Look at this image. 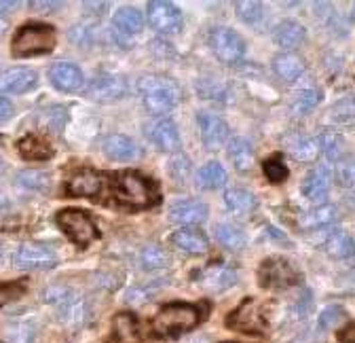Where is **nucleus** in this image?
Returning <instances> with one entry per match:
<instances>
[{
    "instance_id": "obj_1",
    "label": "nucleus",
    "mask_w": 355,
    "mask_h": 343,
    "mask_svg": "<svg viewBox=\"0 0 355 343\" xmlns=\"http://www.w3.org/2000/svg\"><path fill=\"white\" fill-rule=\"evenodd\" d=\"M138 92L148 112L165 115L182 100V90L173 78L163 74H146L138 81Z\"/></svg>"
},
{
    "instance_id": "obj_2",
    "label": "nucleus",
    "mask_w": 355,
    "mask_h": 343,
    "mask_svg": "<svg viewBox=\"0 0 355 343\" xmlns=\"http://www.w3.org/2000/svg\"><path fill=\"white\" fill-rule=\"evenodd\" d=\"M114 197L119 203L129 208H148L159 201L157 187L138 172H123L112 178Z\"/></svg>"
},
{
    "instance_id": "obj_3",
    "label": "nucleus",
    "mask_w": 355,
    "mask_h": 343,
    "mask_svg": "<svg viewBox=\"0 0 355 343\" xmlns=\"http://www.w3.org/2000/svg\"><path fill=\"white\" fill-rule=\"evenodd\" d=\"M55 47V30L47 24H26L17 30L11 51L17 58L49 53Z\"/></svg>"
},
{
    "instance_id": "obj_4",
    "label": "nucleus",
    "mask_w": 355,
    "mask_h": 343,
    "mask_svg": "<svg viewBox=\"0 0 355 343\" xmlns=\"http://www.w3.org/2000/svg\"><path fill=\"white\" fill-rule=\"evenodd\" d=\"M199 322V312L187 303H171L161 308V312L153 318V331L159 337H173L178 333H184L195 328Z\"/></svg>"
},
{
    "instance_id": "obj_5",
    "label": "nucleus",
    "mask_w": 355,
    "mask_h": 343,
    "mask_svg": "<svg viewBox=\"0 0 355 343\" xmlns=\"http://www.w3.org/2000/svg\"><path fill=\"white\" fill-rule=\"evenodd\" d=\"M44 301L55 308L60 320L68 326H78L85 318V303L76 290L68 286H51L44 290Z\"/></svg>"
},
{
    "instance_id": "obj_6",
    "label": "nucleus",
    "mask_w": 355,
    "mask_h": 343,
    "mask_svg": "<svg viewBox=\"0 0 355 343\" xmlns=\"http://www.w3.org/2000/svg\"><path fill=\"white\" fill-rule=\"evenodd\" d=\"M58 225L78 246H89L98 237V229H96L94 221L89 219V214H85L83 210H76V208L58 212Z\"/></svg>"
},
{
    "instance_id": "obj_7",
    "label": "nucleus",
    "mask_w": 355,
    "mask_h": 343,
    "mask_svg": "<svg viewBox=\"0 0 355 343\" xmlns=\"http://www.w3.org/2000/svg\"><path fill=\"white\" fill-rule=\"evenodd\" d=\"M258 278L264 288H288L298 282V271L284 256H269L262 261Z\"/></svg>"
},
{
    "instance_id": "obj_8",
    "label": "nucleus",
    "mask_w": 355,
    "mask_h": 343,
    "mask_svg": "<svg viewBox=\"0 0 355 343\" xmlns=\"http://www.w3.org/2000/svg\"><path fill=\"white\" fill-rule=\"evenodd\" d=\"M209 47L214 56L225 62V64H235L243 58L245 51V42L243 38L231 30V28H214L209 34Z\"/></svg>"
},
{
    "instance_id": "obj_9",
    "label": "nucleus",
    "mask_w": 355,
    "mask_h": 343,
    "mask_svg": "<svg viewBox=\"0 0 355 343\" xmlns=\"http://www.w3.org/2000/svg\"><path fill=\"white\" fill-rule=\"evenodd\" d=\"M148 22L161 34H178L184 24L182 11L173 3H165V0H155L148 5Z\"/></svg>"
},
{
    "instance_id": "obj_10",
    "label": "nucleus",
    "mask_w": 355,
    "mask_h": 343,
    "mask_svg": "<svg viewBox=\"0 0 355 343\" xmlns=\"http://www.w3.org/2000/svg\"><path fill=\"white\" fill-rule=\"evenodd\" d=\"M19 269H51L58 263V256L51 248L42 244H21L13 256Z\"/></svg>"
},
{
    "instance_id": "obj_11",
    "label": "nucleus",
    "mask_w": 355,
    "mask_h": 343,
    "mask_svg": "<svg viewBox=\"0 0 355 343\" xmlns=\"http://www.w3.org/2000/svg\"><path fill=\"white\" fill-rule=\"evenodd\" d=\"M127 78L121 74H100L87 87V96L98 102H114L127 96Z\"/></svg>"
},
{
    "instance_id": "obj_12",
    "label": "nucleus",
    "mask_w": 355,
    "mask_h": 343,
    "mask_svg": "<svg viewBox=\"0 0 355 343\" xmlns=\"http://www.w3.org/2000/svg\"><path fill=\"white\" fill-rule=\"evenodd\" d=\"M199 121V132H201V140L205 144V149L209 151H218L222 144L227 142L229 138V125L227 121L222 119L220 115H214V112H199L197 117Z\"/></svg>"
},
{
    "instance_id": "obj_13",
    "label": "nucleus",
    "mask_w": 355,
    "mask_h": 343,
    "mask_svg": "<svg viewBox=\"0 0 355 343\" xmlns=\"http://www.w3.org/2000/svg\"><path fill=\"white\" fill-rule=\"evenodd\" d=\"M207 206L199 199H178L169 206V221L175 225H203L207 221Z\"/></svg>"
},
{
    "instance_id": "obj_14",
    "label": "nucleus",
    "mask_w": 355,
    "mask_h": 343,
    "mask_svg": "<svg viewBox=\"0 0 355 343\" xmlns=\"http://www.w3.org/2000/svg\"><path fill=\"white\" fill-rule=\"evenodd\" d=\"M330 181H332V169L328 163H320L309 172L304 183H302V195L313 201V203H324L330 191Z\"/></svg>"
},
{
    "instance_id": "obj_15",
    "label": "nucleus",
    "mask_w": 355,
    "mask_h": 343,
    "mask_svg": "<svg viewBox=\"0 0 355 343\" xmlns=\"http://www.w3.org/2000/svg\"><path fill=\"white\" fill-rule=\"evenodd\" d=\"M146 138L161 151L173 153L180 149V134H178V127L169 119H159L155 123L146 125Z\"/></svg>"
},
{
    "instance_id": "obj_16",
    "label": "nucleus",
    "mask_w": 355,
    "mask_h": 343,
    "mask_svg": "<svg viewBox=\"0 0 355 343\" xmlns=\"http://www.w3.org/2000/svg\"><path fill=\"white\" fill-rule=\"evenodd\" d=\"M38 74L32 68L19 66V68H7L0 72V92L7 94H26L36 87Z\"/></svg>"
},
{
    "instance_id": "obj_17",
    "label": "nucleus",
    "mask_w": 355,
    "mask_h": 343,
    "mask_svg": "<svg viewBox=\"0 0 355 343\" xmlns=\"http://www.w3.org/2000/svg\"><path fill=\"white\" fill-rule=\"evenodd\" d=\"M229 324L235 328V331H243V333H262L264 331V318H262V312H260V306L252 299L241 303L239 310H235V314L229 318Z\"/></svg>"
},
{
    "instance_id": "obj_18",
    "label": "nucleus",
    "mask_w": 355,
    "mask_h": 343,
    "mask_svg": "<svg viewBox=\"0 0 355 343\" xmlns=\"http://www.w3.org/2000/svg\"><path fill=\"white\" fill-rule=\"evenodd\" d=\"M284 144H286V153L296 159V161H315L320 157V144H318V138L309 136V134H300V132H294V134H288L284 138Z\"/></svg>"
},
{
    "instance_id": "obj_19",
    "label": "nucleus",
    "mask_w": 355,
    "mask_h": 343,
    "mask_svg": "<svg viewBox=\"0 0 355 343\" xmlns=\"http://www.w3.org/2000/svg\"><path fill=\"white\" fill-rule=\"evenodd\" d=\"M104 153L108 159L112 161H133L142 155V149L133 142L129 136H123V134H112L104 140L102 144Z\"/></svg>"
},
{
    "instance_id": "obj_20",
    "label": "nucleus",
    "mask_w": 355,
    "mask_h": 343,
    "mask_svg": "<svg viewBox=\"0 0 355 343\" xmlns=\"http://www.w3.org/2000/svg\"><path fill=\"white\" fill-rule=\"evenodd\" d=\"M49 78L62 92H76L83 85V72L72 62H58L49 70Z\"/></svg>"
},
{
    "instance_id": "obj_21",
    "label": "nucleus",
    "mask_w": 355,
    "mask_h": 343,
    "mask_svg": "<svg viewBox=\"0 0 355 343\" xmlns=\"http://www.w3.org/2000/svg\"><path fill=\"white\" fill-rule=\"evenodd\" d=\"M104 187V181L100 174H96V172L92 169H80L76 172V174L70 176L66 189L70 195L74 197H94L96 193H100V189Z\"/></svg>"
},
{
    "instance_id": "obj_22",
    "label": "nucleus",
    "mask_w": 355,
    "mask_h": 343,
    "mask_svg": "<svg viewBox=\"0 0 355 343\" xmlns=\"http://www.w3.org/2000/svg\"><path fill=\"white\" fill-rule=\"evenodd\" d=\"M306 38V30L298 24V22H292V19H284L275 26L273 30V40L275 45L286 49V51H294L298 49Z\"/></svg>"
},
{
    "instance_id": "obj_23",
    "label": "nucleus",
    "mask_w": 355,
    "mask_h": 343,
    "mask_svg": "<svg viewBox=\"0 0 355 343\" xmlns=\"http://www.w3.org/2000/svg\"><path fill=\"white\" fill-rule=\"evenodd\" d=\"M320 246L336 261H351L353 256H355V242L345 231H330V233H326Z\"/></svg>"
},
{
    "instance_id": "obj_24",
    "label": "nucleus",
    "mask_w": 355,
    "mask_h": 343,
    "mask_svg": "<svg viewBox=\"0 0 355 343\" xmlns=\"http://www.w3.org/2000/svg\"><path fill=\"white\" fill-rule=\"evenodd\" d=\"M237 282V274L229 267H220V265H214V267H207L201 278H199V286L211 294L216 292H225L227 288H231L233 284Z\"/></svg>"
},
{
    "instance_id": "obj_25",
    "label": "nucleus",
    "mask_w": 355,
    "mask_h": 343,
    "mask_svg": "<svg viewBox=\"0 0 355 343\" xmlns=\"http://www.w3.org/2000/svg\"><path fill=\"white\" fill-rule=\"evenodd\" d=\"M225 203L235 217H250L258 206V199L252 191L243 187H231L225 191Z\"/></svg>"
},
{
    "instance_id": "obj_26",
    "label": "nucleus",
    "mask_w": 355,
    "mask_h": 343,
    "mask_svg": "<svg viewBox=\"0 0 355 343\" xmlns=\"http://www.w3.org/2000/svg\"><path fill=\"white\" fill-rule=\"evenodd\" d=\"M171 244L182 250V252H189V254H203L207 252L209 248V242H207V235L199 229H180L171 235Z\"/></svg>"
},
{
    "instance_id": "obj_27",
    "label": "nucleus",
    "mask_w": 355,
    "mask_h": 343,
    "mask_svg": "<svg viewBox=\"0 0 355 343\" xmlns=\"http://www.w3.org/2000/svg\"><path fill=\"white\" fill-rule=\"evenodd\" d=\"M17 151L24 159H30V161H44V159H51V155H53L51 142H47L40 136H34V134L24 136L17 142Z\"/></svg>"
},
{
    "instance_id": "obj_28",
    "label": "nucleus",
    "mask_w": 355,
    "mask_h": 343,
    "mask_svg": "<svg viewBox=\"0 0 355 343\" xmlns=\"http://www.w3.org/2000/svg\"><path fill=\"white\" fill-rule=\"evenodd\" d=\"M227 151H229L233 165L239 172H250L254 167V149H252V142L248 138H241V136L231 138L227 144Z\"/></svg>"
},
{
    "instance_id": "obj_29",
    "label": "nucleus",
    "mask_w": 355,
    "mask_h": 343,
    "mask_svg": "<svg viewBox=\"0 0 355 343\" xmlns=\"http://www.w3.org/2000/svg\"><path fill=\"white\" fill-rule=\"evenodd\" d=\"M336 221H338V212L334 206H328V203H322L313 210L304 212L300 219L302 227H306V229H326L328 225H332Z\"/></svg>"
},
{
    "instance_id": "obj_30",
    "label": "nucleus",
    "mask_w": 355,
    "mask_h": 343,
    "mask_svg": "<svg viewBox=\"0 0 355 343\" xmlns=\"http://www.w3.org/2000/svg\"><path fill=\"white\" fill-rule=\"evenodd\" d=\"M273 70H275L279 81L294 83L296 78H300L304 74V64L300 58H296L292 53H282L273 60Z\"/></svg>"
},
{
    "instance_id": "obj_31",
    "label": "nucleus",
    "mask_w": 355,
    "mask_h": 343,
    "mask_svg": "<svg viewBox=\"0 0 355 343\" xmlns=\"http://www.w3.org/2000/svg\"><path fill=\"white\" fill-rule=\"evenodd\" d=\"M112 26H114V30H119L123 34H140L144 30V17L138 9L123 7L114 13Z\"/></svg>"
},
{
    "instance_id": "obj_32",
    "label": "nucleus",
    "mask_w": 355,
    "mask_h": 343,
    "mask_svg": "<svg viewBox=\"0 0 355 343\" xmlns=\"http://www.w3.org/2000/svg\"><path fill=\"white\" fill-rule=\"evenodd\" d=\"M227 183V169L222 167L218 161L205 163L197 172V187L199 189H220Z\"/></svg>"
},
{
    "instance_id": "obj_33",
    "label": "nucleus",
    "mask_w": 355,
    "mask_h": 343,
    "mask_svg": "<svg viewBox=\"0 0 355 343\" xmlns=\"http://www.w3.org/2000/svg\"><path fill=\"white\" fill-rule=\"evenodd\" d=\"M216 237L222 246L229 248V250H243L248 246V235L239 227L229 225V223L216 227Z\"/></svg>"
},
{
    "instance_id": "obj_34",
    "label": "nucleus",
    "mask_w": 355,
    "mask_h": 343,
    "mask_svg": "<svg viewBox=\"0 0 355 343\" xmlns=\"http://www.w3.org/2000/svg\"><path fill=\"white\" fill-rule=\"evenodd\" d=\"M114 333L121 343H138L140 341L138 322L131 314H119L114 318Z\"/></svg>"
},
{
    "instance_id": "obj_35",
    "label": "nucleus",
    "mask_w": 355,
    "mask_h": 343,
    "mask_svg": "<svg viewBox=\"0 0 355 343\" xmlns=\"http://www.w3.org/2000/svg\"><path fill=\"white\" fill-rule=\"evenodd\" d=\"M318 144H320V153L326 155L328 161L332 159H338V155L345 151V140L338 132L334 130H324L320 136H318Z\"/></svg>"
},
{
    "instance_id": "obj_36",
    "label": "nucleus",
    "mask_w": 355,
    "mask_h": 343,
    "mask_svg": "<svg viewBox=\"0 0 355 343\" xmlns=\"http://www.w3.org/2000/svg\"><path fill=\"white\" fill-rule=\"evenodd\" d=\"M140 261H142V267L148 269V271H155V269H163L169 265V256L167 252L161 248V246H146L140 254Z\"/></svg>"
},
{
    "instance_id": "obj_37",
    "label": "nucleus",
    "mask_w": 355,
    "mask_h": 343,
    "mask_svg": "<svg viewBox=\"0 0 355 343\" xmlns=\"http://www.w3.org/2000/svg\"><path fill=\"white\" fill-rule=\"evenodd\" d=\"M17 183L30 191H47L51 187V176L40 169H26L19 174Z\"/></svg>"
},
{
    "instance_id": "obj_38",
    "label": "nucleus",
    "mask_w": 355,
    "mask_h": 343,
    "mask_svg": "<svg viewBox=\"0 0 355 343\" xmlns=\"http://www.w3.org/2000/svg\"><path fill=\"white\" fill-rule=\"evenodd\" d=\"M322 102V92L318 87H309L298 92V96L294 98V112L296 115H304L309 110H313L318 104Z\"/></svg>"
},
{
    "instance_id": "obj_39",
    "label": "nucleus",
    "mask_w": 355,
    "mask_h": 343,
    "mask_svg": "<svg viewBox=\"0 0 355 343\" xmlns=\"http://www.w3.org/2000/svg\"><path fill=\"white\" fill-rule=\"evenodd\" d=\"M262 169H264V176L269 178L271 183H284L290 176V169H288V165L284 163V159L279 155H273V157L266 159L262 163Z\"/></svg>"
},
{
    "instance_id": "obj_40",
    "label": "nucleus",
    "mask_w": 355,
    "mask_h": 343,
    "mask_svg": "<svg viewBox=\"0 0 355 343\" xmlns=\"http://www.w3.org/2000/svg\"><path fill=\"white\" fill-rule=\"evenodd\" d=\"M334 178L340 187H355V159L353 157H347V159H340L338 165L334 167Z\"/></svg>"
},
{
    "instance_id": "obj_41",
    "label": "nucleus",
    "mask_w": 355,
    "mask_h": 343,
    "mask_svg": "<svg viewBox=\"0 0 355 343\" xmlns=\"http://www.w3.org/2000/svg\"><path fill=\"white\" fill-rule=\"evenodd\" d=\"M64 123H66V110L62 106H49L40 115V125H44L51 132H62Z\"/></svg>"
},
{
    "instance_id": "obj_42",
    "label": "nucleus",
    "mask_w": 355,
    "mask_h": 343,
    "mask_svg": "<svg viewBox=\"0 0 355 343\" xmlns=\"http://www.w3.org/2000/svg\"><path fill=\"white\" fill-rule=\"evenodd\" d=\"M235 11H237V17L245 24H258L262 19V5L260 3H250V0H243V3H237L235 5Z\"/></svg>"
},
{
    "instance_id": "obj_43",
    "label": "nucleus",
    "mask_w": 355,
    "mask_h": 343,
    "mask_svg": "<svg viewBox=\"0 0 355 343\" xmlns=\"http://www.w3.org/2000/svg\"><path fill=\"white\" fill-rule=\"evenodd\" d=\"M343 320H345V310L340 306H328L320 316V328L322 331L336 328Z\"/></svg>"
},
{
    "instance_id": "obj_44",
    "label": "nucleus",
    "mask_w": 355,
    "mask_h": 343,
    "mask_svg": "<svg viewBox=\"0 0 355 343\" xmlns=\"http://www.w3.org/2000/svg\"><path fill=\"white\" fill-rule=\"evenodd\" d=\"M34 337V328L30 320H17V324L9 331L11 343H30Z\"/></svg>"
},
{
    "instance_id": "obj_45",
    "label": "nucleus",
    "mask_w": 355,
    "mask_h": 343,
    "mask_svg": "<svg viewBox=\"0 0 355 343\" xmlns=\"http://www.w3.org/2000/svg\"><path fill=\"white\" fill-rule=\"evenodd\" d=\"M199 94L203 98H211L216 102H225V96L229 94L227 87L222 83H216V81H205V83H199Z\"/></svg>"
},
{
    "instance_id": "obj_46",
    "label": "nucleus",
    "mask_w": 355,
    "mask_h": 343,
    "mask_svg": "<svg viewBox=\"0 0 355 343\" xmlns=\"http://www.w3.org/2000/svg\"><path fill=\"white\" fill-rule=\"evenodd\" d=\"M167 169H169V174L178 181V183H184L187 181V176H189V172H191V163H189V157H175V159H171L169 161V165H167Z\"/></svg>"
},
{
    "instance_id": "obj_47",
    "label": "nucleus",
    "mask_w": 355,
    "mask_h": 343,
    "mask_svg": "<svg viewBox=\"0 0 355 343\" xmlns=\"http://www.w3.org/2000/svg\"><path fill=\"white\" fill-rule=\"evenodd\" d=\"M311 310H313V294H311V290H304L296 303V312L298 316H309Z\"/></svg>"
},
{
    "instance_id": "obj_48",
    "label": "nucleus",
    "mask_w": 355,
    "mask_h": 343,
    "mask_svg": "<svg viewBox=\"0 0 355 343\" xmlns=\"http://www.w3.org/2000/svg\"><path fill=\"white\" fill-rule=\"evenodd\" d=\"M127 303H131V306H140V303H144V301H148L150 299V294H146L144 290H140V288H131V290H127Z\"/></svg>"
},
{
    "instance_id": "obj_49",
    "label": "nucleus",
    "mask_w": 355,
    "mask_h": 343,
    "mask_svg": "<svg viewBox=\"0 0 355 343\" xmlns=\"http://www.w3.org/2000/svg\"><path fill=\"white\" fill-rule=\"evenodd\" d=\"M11 117H13V104H11L7 98L0 96V123L9 121Z\"/></svg>"
},
{
    "instance_id": "obj_50",
    "label": "nucleus",
    "mask_w": 355,
    "mask_h": 343,
    "mask_svg": "<svg viewBox=\"0 0 355 343\" xmlns=\"http://www.w3.org/2000/svg\"><path fill=\"white\" fill-rule=\"evenodd\" d=\"M30 7L38 13H51V11H58L60 7H64V3H32Z\"/></svg>"
},
{
    "instance_id": "obj_51",
    "label": "nucleus",
    "mask_w": 355,
    "mask_h": 343,
    "mask_svg": "<svg viewBox=\"0 0 355 343\" xmlns=\"http://www.w3.org/2000/svg\"><path fill=\"white\" fill-rule=\"evenodd\" d=\"M338 339H340L343 343H355V324L343 328V331L338 333Z\"/></svg>"
},
{
    "instance_id": "obj_52",
    "label": "nucleus",
    "mask_w": 355,
    "mask_h": 343,
    "mask_svg": "<svg viewBox=\"0 0 355 343\" xmlns=\"http://www.w3.org/2000/svg\"><path fill=\"white\" fill-rule=\"evenodd\" d=\"M13 294H15L13 286H0V306H5Z\"/></svg>"
},
{
    "instance_id": "obj_53",
    "label": "nucleus",
    "mask_w": 355,
    "mask_h": 343,
    "mask_svg": "<svg viewBox=\"0 0 355 343\" xmlns=\"http://www.w3.org/2000/svg\"><path fill=\"white\" fill-rule=\"evenodd\" d=\"M15 7H17V3H0V11H11Z\"/></svg>"
},
{
    "instance_id": "obj_54",
    "label": "nucleus",
    "mask_w": 355,
    "mask_h": 343,
    "mask_svg": "<svg viewBox=\"0 0 355 343\" xmlns=\"http://www.w3.org/2000/svg\"><path fill=\"white\" fill-rule=\"evenodd\" d=\"M7 206H9V203H7V199H5L3 195H0V212H3V210H5Z\"/></svg>"
},
{
    "instance_id": "obj_55",
    "label": "nucleus",
    "mask_w": 355,
    "mask_h": 343,
    "mask_svg": "<svg viewBox=\"0 0 355 343\" xmlns=\"http://www.w3.org/2000/svg\"><path fill=\"white\" fill-rule=\"evenodd\" d=\"M3 259H5V252H3V244H0V265H3Z\"/></svg>"
},
{
    "instance_id": "obj_56",
    "label": "nucleus",
    "mask_w": 355,
    "mask_h": 343,
    "mask_svg": "<svg viewBox=\"0 0 355 343\" xmlns=\"http://www.w3.org/2000/svg\"><path fill=\"white\" fill-rule=\"evenodd\" d=\"M3 169H5V163H3V159H0V174H3Z\"/></svg>"
},
{
    "instance_id": "obj_57",
    "label": "nucleus",
    "mask_w": 355,
    "mask_h": 343,
    "mask_svg": "<svg viewBox=\"0 0 355 343\" xmlns=\"http://www.w3.org/2000/svg\"><path fill=\"white\" fill-rule=\"evenodd\" d=\"M227 343H248V341H227Z\"/></svg>"
},
{
    "instance_id": "obj_58",
    "label": "nucleus",
    "mask_w": 355,
    "mask_h": 343,
    "mask_svg": "<svg viewBox=\"0 0 355 343\" xmlns=\"http://www.w3.org/2000/svg\"><path fill=\"white\" fill-rule=\"evenodd\" d=\"M353 19H355V9H353Z\"/></svg>"
}]
</instances>
